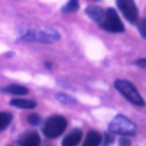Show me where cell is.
<instances>
[{
  "label": "cell",
  "instance_id": "obj_4",
  "mask_svg": "<svg viewBox=\"0 0 146 146\" xmlns=\"http://www.w3.org/2000/svg\"><path fill=\"white\" fill-rule=\"evenodd\" d=\"M100 27L108 31V32H113V33H120L124 31V25L121 22L116 10L114 8H108L105 11V16L104 19L102 21Z\"/></svg>",
  "mask_w": 146,
  "mask_h": 146
},
{
  "label": "cell",
  "instance_id": "obj_18",
  "mask_svg": "<svg viewBox=\"0 0 146 146\" xmlns=\"http://www.w3.org/2000/svg\"><path fill=\"white\" fill-rule=\"evenodd\" d=\"M119 141H120V145L121 146H130L131 145V141L127 137H121Z\"/></svg>",
  "mask_w": 146,
  "mask_h": 146
},
{
  "label": "cell",
  "instance_id": "obj_8",
  "mask_svg": "<svg viewBox=\"0 0 146 146\" xmlns=\"http://www.w3.org/2000/svg\"><path fill=\"white\" fill-rule=\"evenodd\" d=\"M82 138V131L80 129H74L62 141V146H76Z\"/></svg>",
  "mask_w": 146,
  "mask_h": 146
},
{
  "label": "cell",
  "instance_id": "obj_12",
  "mask_svg": "<svg viewBox=\"0 0 146 146\" xmlns=\"http://www.w3.org/2000/svg\"><path fill=\"white\" fill-rule=\"evenodd\" d=\"M3 91L8 92V94H13V95H26L29 92V89L26 87L19 86V84H9L6 88H3Z\"/></svg>",
  "mask_w": 146,
  "mask_h": 146
},
{
  "label": "cell",
  "instance_id": "obj_5",
  "mask_svg": "<svg viewBox=\"0 0 146 146\" xmlns=\"http://www.w3.org/2000/svg\"><path fill=\"white\" fill-rule=\"evenodd\" d=\"M116 5L128 22L131 24L138 22V10L133 0H116Z\"/></svg>",
  "mask_w": 146,
  "mask_h": 146
},
{
  "label": "cell",
  "instance_id": "obj_10",
  "mask_svg": "<svg viewBox=\"0 0 146 146\" xmlns=\"http://www.w3.org/2000/svg\"><path fill=\"white\" fill-rule=\"evenodd\" d=\"M102 141V136L95 130H90L86 137V140L83 143V146H99Z\"/></svg>",
  "mask_w": 146,
  "mask_h": 146
},
{
  "label": "cell",
  "instance_id": "obj_7",
  "mask_svg": "<svg viewBox=\"0 0 146 146\" xmlns=\"http://www.w3.org/2000/svg\"><path fill=\"white\" fill-rule=\"evenodd\" d=\"M21 146H39L40 145V137L35 131H29L24 133L21 139L18 140Z\"/></svg>",
  "mask_w": 146,
  "mask_h": 146
},
{
  "label": "cell",
  "instance_id": "obj_11",
  "mask_svg": "<svg viewBox=\"0 0 146 146\" xmlns=\"http://www.w3.org/2000/svg\"><path fill=\"white\" fill-rule=\"evenodd\" d=\"M10 105L15 106V107H19V108H34L36 103L32 99H23V98H16V99H11L10 100Z\"/></svg>",
  "mask_w": 146,
  "mask_h": 146
},
{
  "label": "cell",
  "instance_id": "obj_20",
  "mask_svg": "<svg viewBox=\"0 0 146 146\" xmlns=\"http://www.w3.org/2000/svg\"><path fill=\"white\" fill-rule=\"evenodd\" d=\"M136 64L140 67H146V58H140L136 62Z\"/></svg>",
  "mask_w": 146,
  "mask_h": 146
},
{
  "label": "cell",
  "instance_id": "obj_6",
  "mask_svg": "<svg viewBox=\"0 0 146 146\" xmlns=\"http://www.w3.org/2000/svg\"><path fill=\"white\" fill-rule=\"evenodd\" d=\"M23 39L29 41H41V42H52L59 39V34L54 30H44L39 32L27 33Z\"/></svg>",
  "mask_w": 146,
  "mask_h": 146
},
{
  "label": "cell",
  "instance_id": "obj_9",
  "mask_svg": "<svg viewBox=\"0 0 146 146\" xmlns=\"http://www.w3.org/2000/svg\"><path fill=\"white\" fill-rule=\"evenodd\" d=\"M86 14L97 23H102L105 16V11L98 6H88L86 9Z\"/></svg>",
  "mask_w": 146,
  "mask_h": 146
},
{
  "label": "cell",
  "instance_id": "obj_13",
  "mask_svg": "<svg viewBox=\"0 0 146 146\" xmlns=\"http://www.w3.org/2000/svg\"><path fill=\"white\" fill-rule=\"evenodd\" d=\"M11 114L8 112H0V131L5 130L11 122Z\"/></svg>",
  "mask_w": 146,
  "mask_h": 146
},
{
  "label": "cell",
  "instance_id": "obj_1",
  "mask_svg": "<svg viewBox=\"0 0 146 146\" xmlns=\"http://www.w3.org/2000/svg\"><path fill=\"white\" fill-rule=\"evenodd\" d=\"M108 131L111 133L121 135V136H135L136 125L124 115H116L108 124Z\"/></svg>",
  "mask_w": 146,
  "mask_h": 146
},
{
  "label": "cell",
  "instance_id": "obj_19",
  "mask_svg": "<svg viewBox=\"0 0 146 146\" xmlns=\"http://www.w3.org/2000/svg\"><path fill=\"white\" fill-rule=\"evenodd\" d=\"M113 143V137L112 136H108L107 133L105 135V143H104V146H108V144H112Z\"/></svg>",
  "mask_w": 146,
  "mask_h": 146
},
{
  "label": "cell",
  "instance_id": "obj_14",
  "mask_svg": "<svg viewBox=\"0 0 146 146\" xmlns=\"http://www.w3.org/2000/svg\"><path fill=\"white\" fill-rule=\"evenodd\" d=\"M79 9V0H70L63 8L62 10L64 13H73Z\"/></svg>",
  "mask_w": 146,
  "mask_h": 146
},
{
  "label": "cell",
  "instance_id": "obj_3",
  "mask_svg": "<svg viewBox=\"0 0 146 146\" xmlns=\"http://www.w3.org/2000/svg\"><path fill=\"white\" fill-rule=\"evenodd\" d=\"M114 87L116 88V90H119L132 104L138 105V106H144L145 105V102H144L143 97L140 96L137 88L131 82H129L127 80H116L114 82Z\"/></svg>",
  "mask_w": 146,
  "mask_h": 146
},
{
  "label": "cell",
  "instance_id": "obj_15",
  "mask_svg": "<svg viewBox=\"0 0 146 146\" xmlns=\"http://www.w3.org/2000/svg\"><path fill=\"white\" fill-rule=\"evenodd\" d=\"M56 98L60 103H65V104H73V103H75V100L73 98H71V97H68L67 95H64V94H57Z\"/></svg>",
  "mask_w": 146,
  "mask_h": 146
},
{
  "label": "cell",
  "instance_id": "obj_17",
  "mask_svg": "<svg viewBox=\"0 0 146 146\" xmlns=\"http://www.w3.org/2000/svg\"><path fill=\"white\" fill-rule=\"evenodd\" d=\"M138 30H139V33L141 34V36L144 39H146V18L141 19L138 23Z\"/></svg>",
  "mask_w": 146,
  "mask_h": 146
},
{
  "label": "cell",
  "instance_id": "obj_2",
  "mask_svg": "<svg viewBox=\"0 0 146 146\" xmlns=\"http://www.w3.org/2000/svg\"><path fill=\"white\" fill-rule=\"evenodd\" d=\"M67 127V121L62 115H52L47 119L43 124L42 132L48 138H56L60 136Z\"/></svg>",
  "mask_w": 146,
  "mask_h": 146
},
{
  "label": "cell",
  "instance_id": "obj_16",
  "mask_svg": "<svg viewBox=\"0 0 146 146\" xmlns=\"http://www.w3.org/2000/svg\"><path fill=\"white\" fill-rule=\"evenodd\" d=\"M27 121H29V123L31 125H38L40 123V116L38 114H35V113H32V114H30L27 116Z\"/></svg>",
  "mask_w": 146,
  "mask_h": 146
}]
</instances>
